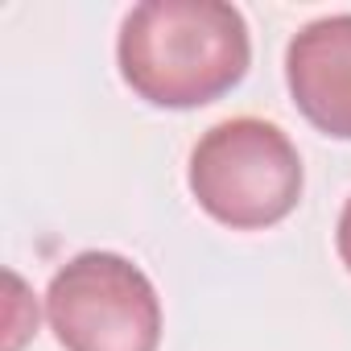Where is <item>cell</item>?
Returning <instances> with one entry per match:
<instances>
[{
    "instance_id": "obj_1",
    "label": "cell",
    "mask_w": 351,
    "mask_h": 351,
    "mask_svg": "<svg viewBox=\"0 0 351 351\" xmlns=\"http://www.w3.org/2000/svg\"><path fill=\"white\" fill-rule=\"evenodd\" d=\"M116 62L145 104L203 108L248 75L252 38L223 0H145L120 25Z\"/></svg>"
},
{
    "instance_id": "obj_2",
    "label": "cell",
    "mask_w": 351,
    "mask_h": 351,
    "mask_svg": "<svg viewBox=\"0 0 351 351\" xmlns=\"http://www.w3.org/2000/svg\"><path fill=\"white\" fill-rule=\"evenodd\" d=\"M306 169L298 145L261 116H236L207 128L191 153L195 203L232 232H261L293 215Z\"/></svg>"
},
{
    "instance_id": "obj_3",
    "label": "cell",
    "mask_w": 351,
    "mask_h": 351,
    "mask_svg": "<svg viewBox=\"0 0 351 351\" xmlns=\"http://www.w3.org/2000/svg\"><path fill=\"white\" fill-rule=\"evenodd\" d=\"M46 318L62 351H157L161 298L120 252H79L46 285Z\"/></svg>"
},
{
    "instance_id": "obj_4",
    "label": "cell",
    "mask_w": 351,
    "mask_h": 351,
    "mask_svg": "<svg viewBox=\"0 0 351 351\" xmlns=\"http://www.w3.org/2000/svg\"><path fill=\"white\" fill-rule=\"evenodd\" d=\"M285 83L318 132L351 141V13L318 17L289 38Z\"/></svg>"
},
{
    "instance_id": "obj_5",
    "label": "cell",
    "mask_w": 351,
    "mask_h": 351,
    "mask_svg": "<svg viewBox=\"0 0 351 351\" xmlns=\"http://www.w3.org/2000/svg\"><path fill=\"white\" fill-rule=\"evenodd\" d=\"M5 285H9V302H5V351H21L25 339L38 330V302H34L29 285L13 269L5 273Z\"/></svg>"
},
{
    "instance_id": "obj_6",
    "label": "cell",
    "mask_w": 351,
    "mask_h": 351,
    "mask_svg": "<svg viewBox=\"0 0 351 351\" xmlns=\"http://www.w3.org/2000/svg\"><path fill=\"white\" fill-rule=\"evenodd\" d=\"M335 248H339V261H343V265H347V273H351V199H347V207H343V215H339Z\"/></svg>"
}]
</instances>
